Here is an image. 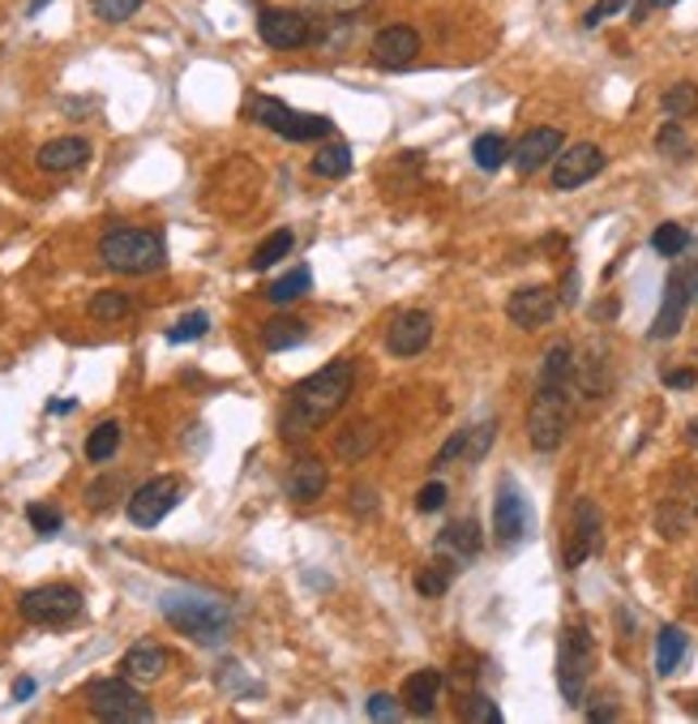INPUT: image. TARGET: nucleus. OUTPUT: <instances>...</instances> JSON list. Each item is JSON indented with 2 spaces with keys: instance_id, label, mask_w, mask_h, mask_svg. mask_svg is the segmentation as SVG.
<instances>
[{
  "instance_id": "7c9ffc66",
  "label": "nucleus",
  "mask_w": 698,
  "mask_h": 724,
  "mask_svg": "<svg viewBox=\"0 0 698 724\" xmlns=\"http://www.w3.org/2000/svg\"><path fill=\"white\" fill-rule=\"evenodd\" d=\"M291 245H296V236L287 232V227H279V232H271L258 249H253V258H249V266L253 271H271V266H279L283 258L291 253Z\"/></svg>"
},
{
  "instance_id": "393cba45",
  "label": "nucleus",
  "mask_w": 698,
  "mask_h": 724,
  "mask_svg": "<svg viewBox=\"0 0 698 724\" xmlns=\"http://www.w3.org/2000/svg\"><path fill=\"white\" fill-rule=\"evenodd\" d=\"M373 446H377V425H369V421H351L348 429H339V437H335V454L344 463L364 459Z\"/></svg>"
},
{
  "instance_id": "09e8293b",
  "label": "nucleus",
  "mask_w": 698,
  "mask_h": 724,
  "mask_svg": "<svg viewBox=\"0 0 698 724\" xmlns=\"http://www.w3.org/2000/svg\"><path fill=\"white\" fill-rule=\"evenodd\" d=\"M669 4H677V0H634L630 17H634V22H647V13H651V9H669Z\"/></svg>"
},
{
  "instance_id": "6e6d98bb",
  "label": "nucleus",
  "mask_w": 698,
  "mask_h": 724,
  "mask_svg": "<svg viewBox=\"0 0 698 724\" xmlns=\"http://www.w3.org/2000/svg\"><path fill=\"white\" fill-rule=\"evenodd\" d=\"M695 712H698V703H695Z\"/></svg>"
},
{
  "instance_id": "412c9836",
  "label": "nucleus",
  "mask_w": 698,
  "mask_h": 724,
  "mask_svg": "<svg viewBox=\"0 0 698 724\" xmlns=\"http://www.w3.org/2000/svg\"><path fill=\"white\" fill-rule=\"evenodd\" d=\"M167 664H172V652L159 648V644H134L129 652L121 656V673L129 682H159L167 673Z\"/></svg>"
},
{
  "instance_id": "0eeeda50",
  "label": "nucleus",
  "mask_w": 698,
  "mask_h": 724,
  "mask_svg": "<svg viewBox=\"0 0 698 724\" xmlns=\"http://www.w3.org/2000/svg\"><path fill=\"white\" fill-rule=\"evenodd\" d=\"M591 664H596V644H591L587 626H565L558 644V686L565 703H574V708L583 703Z\"/></svg>"
},
{
  "instance_id": "ddd939ff",
  "label": "nucleus",
  "mask_w": 698,
  "mask_h": 724,
  "mask_svg": "<svg viewBox=\"0 0 698 724\" xmlns=\"http://www.w3.org/2000/svg\"><path fill=\"white\" fill-rule=\"evenodd\" d=\"M604 540V519L600 507L591 498H578L574 502V519H570V540H565V571H578Z\"/></svg>"
},
{
  "instance_id": "8fccbe9b",
  "label": "nucleus",
  "mask_w": 698,
  "mask_h": 724,
  "mask_svg": "<svg viewBox=\"0 0 698 724\" xmlns=\"http://www.w3.org/2000/svg\"><path fill=\"white\" fill-rule=\"evenodd\" d=\"M30 695H35V677H17V682H13V699L26 703Z\"/></svg>"
},
{
  "instance_id": "2f4dec72",
  "label": "nucleus",
  "mask_w": 698,
  "mask_h": 724,
  "mask_svg": "<svg viewBox=\"0 0 698 724\" xmlns=\"http://www.w3.org/2000/svg\"><path fill=\"white\" fill-rule=\"evenodd\" d=\"M472 159H476L481 172H497L501 163H510V142H506L501 134H481V138L472 142Z\"/></svg>"
},
{
  "instance_id": "f257e3e1",
  "label": "nucleus",
  "mask_w": 698,
  "mask_h": 724,
  "mask_svg": "<svg viewBox=\"0 0 698 724\" xmlns=\"http://www.w3.org/2000/svg\"><path fill=\"white\" fill-rule=\"evenodd\" d=\"M351 386H356V364L351 361H331L326 369L309 373L304 382H296L287 390L279 416L283 441H300V437L317 434L344 403H348Z\"/></svg>"
},
{
  "instance_id": "7ed1b4c3",
  "label": "nucleus",
  "mask_w": 698,
  "mask_h": 724,
  "mask_svg": "<svg viewBox=\"0 0 698 724\" xmlns=\"http://www.w3.org/2000/svg\"><path fill=\"white\" fill-rule=\"evenodd\" d=\"M99 258L116 275H154L167 266V245L150 227H112L99 240Z\"/></svg>"
},
{
  "instance_id": "58836bf2",
  "label": "nucleus",
  "mask_w": 698,
  "mask_h": 724,
  "mask_svg": "<svg viewBox=\"0 0 698 724\" xmlns=\"http://www.w3.org/2000/svg\"><path fill=\"white\" fill-rule=\"evenodd\" d=\"M26 519H30V527H35L39 536H57V532L65 527V514L57 507H43V502H30V507H26Z\"/></svg>"
},
{
  "instance_id": "c03bdc74",
  "label": "nucleus",
  "mask_w": 698,
  "mask_h": 724,
  "mask_svg": "<svg viewBox=\"0 0 698 724\" xmlns=\"http://www.w3.org/2000/svg\"><path fill=\"white\" fill-rule=\"evenodd\" d=\"M441 507H446V485H441V480H428L416 494V510L420 514H433V510H441Z\"/></svg>"
},
{
  "instance_id": "6ab92c4d",
  "label": "nucleus",
  "mask_w": 698,
  "mask_h": 724,
  "mask_svg": "<svg viewBox=\"0 0 698 724\" xmlns=\"http://www.w3.org/2000/svg\"><path fill=\"white\" fill-rule=\"evenodd\" d=\"M326 480H331L326 463H322L317 454H300V459L291 463V472H287L283 489H287V498H291V502L309 507V502H317V498L326 494Z\"/></svg>"
},
{
  "instance_id": "2eb2a0df",
  "label": "nucleus",
  "mask_w": 698,
  "mask_h": 724,
  "mask_svg": "<svg viewBox=\"0 0 698 724\" xmlns=\"http://www.w3.org/2000/svg\"><path fill=\"white\" fill-rule=\"evenodd\" d=\"M420 57V30L416 26H382L369 43V61L377 70H408Z\"/></svg>"
},
{
  "instance_id": "5701e85b",
  "label": "nucleus",
  "mask_w": 698,
  "mask_h": 724,
  "mask_svg": "<svg viewBox=\"0 0 698 724\" xmlns=\"http://www.w3.org/2000/svg\"><path fill=\"white\" fill-rule=\"evenodd\" d=\"M309 339V322L300 317H271L262 326V348L266 352H287V348H300Z\"/></svg>"
},
{
  "instance_id": "f3484780",
  "label": "nucleus",
  "mask_w": 698,
  "mask_h": 724,
  "mask_svg": "<svg viewBox=\"0 0 698 724\" xmlns=\"http://www.w3.org/2000/svg\"><path fill=\"white\" fill-rule=\"evenodd\" d=\"M561 150V129H532V134H523L519 142L510 146V163H514V172L519 176H536L549 159H558Z\"/></svg>"
},
{
  "instance_id": "a211bd4d",
  "label": "nucleus",
  "mask_w": 698,
  "mask_h": 724,
  "mask_svg": "<svg viewBox=\"0 0 698 724\" xmlns=\"http://www.w3.org/2000/svg\"><path fill=\"white\" fill-rule=\"evenodd\" d=\"M428 339H433V313L408 309V313H399V317L390 322L386 348H390L395 357H420V352L428 348Z\"/></svg>"
},
{
  "instance_id": "72a5a7b5",
  "label": "nucleus",
  "mask_w": 698,
  "mask_h": 724,
  "mask_svg": "<svg viewBox=\"0 0 698 724\" xmlns=\"http://www.w3.org/2000/svg\"><path fill=\"white\" fill-rule=\"evenodd\" d=\"M134 313V300L125 291H95L90 296V317L95 322H121Z\"/></svg>"
},
{
  "instance_id": "4be33fe9",
  "label": "nucleus",
  "mask_w": 698,
  "mask_h": 724,
  "mask_svg": "<svg viewBox=\"0 0 698 724\" xmlns=\"http://www.w3.org/2000/svg\"><path fill=\"white\" fill-rule=\"evenodd\" d=\"M437 699H441V673L437 669H416L408 682H403V708L412 716H433L437 712Z\"/></svg>"
},
{
  "instance_id": "a18cd8bd",
  "label": "nucleus",
  "mask_w": 698,
  "mask_h": 724,
  "mask_svg": "<svg viewBox=\"0 0 698 724\" xmlns=\"http://www.w3.org/2000/svg\"><path fill=\"white\" fill-rule=\"evenodd\" d=\"M369 716H373V721H399L403 708H399L390 695H373V699H369Z\"/></svg>"
},
{
  "instance_id": "a19ab883",
  "label": "nucleus",
  "mask_w": 698,
  "mask_h": 724,
  "mask_svg": "<svg viewBox=\"0 0 698 724\" xmlns=\"http://www.w3.org/2000/svg\"><path fill=\"white\" fill-rule=\"evenodd\" d=\"M454 579V566H446V562H437L433 571H420L416 575V591L420 596H441L446 587Z\"/></svg>"
},
{
  "instance_id": "20e7f679",
  "label": "nucleus",
  "mask_w": 698,
  "mask_h": 724,
  "mask_svg": "<svg viewBox=\"0 0 698 724\" xmlns=\"http://www.w3.org/2000/svg\"><path fill=\"white\" fill-rule=\"evenodd\" d=\"M249 121L262 125V129H271V134H279V138H287V142H322V138L335 134V121H331V116L296 112V108H287L283 99H275V95H258V99H249Z\"/></svg>"
},
{
  "instance_id": "9d476101",
  "label": "nucleus",
  "mask_w": 698,
  "mask_h": 724,
  "mask_svg": "<svg viewBox=\"0 0 698 724\" xmlns=\"http://www.w3.org/2000/svg\"><path fill=\"white\" fill-rule=\"evenodd\" d=\"M180 498H185V485L176 480V476H150L146 485H138L134 494H129V523H138V527H159L172 510L180 507Z\"/></svg>"
},
{
  "instance_id": "423d86ee",
  "label": "nucleus",
  "mask_w": 698,
  "mask_h": 724,
  "mask_svg": "<svg viewBox=\"0 0 698 724\" xmlns=\"http://www.w3.org/2000/svg\"><path fill=\"white\" fill-rule=\"evenodd\" d=\"M565 429H570V386H558V382H540L536 386V399L527 408V441L549 454L565 441Z\"/></svg>"
},
{
  "instance_id": "ea45409f",
  "label": "nucleus",
  "mask_w": 698,
  "mask_h": 724,
  "mask_svg": "<svg viewBox=\"0 0 698 724\" xmlns=\"http://www.w3.org/2000/svg\"><path fill=\"white\" fill-rule=\"evenodd\" d=\"M141 4H146V0H95V17L116 26V22H129Z\"/></svg>"
},
{
  "instance_id": "c756f323",
  "label": "nucleus",
  "mask_w": 698,
  "mask_h": 724,
  "mask_svg": "<svg viewBox=\"0 0 698 724\" xmlns=\"http://www.w3.org/2000/svg\"><path fill=\"white\" fill-rule=\"evenodd\" d=\"M313 176H326V180H344L351 172V150L344 142H331V146H322L317 154H313Z\"/></svg>"
},
{
  "instance_id": "dca6fc26",
  "label": "nucleus",
  "mask_w": 698,
  "mask_h": 724,
  "mask_svg": "<svg viewBox=\"0 0 698 724\" xmlns=\"http://www.w3.org/2000/svg\"><path fill=\"white\" fill-rule=\"evenodd\" d=\"M561 296L553 288H519L510 300H506V313H510V322L519 326V330H540V326H549L553 322V313H558Z\"/></svg>"
},
{
  "instance_id": "39448f33",
  "label": "nucleus",
  "mask_w": 698,
  "mask_h": 724,
  "mask_svg": "<svg viewBox=\"0 0 698 724\" xmlns=\"http://www.w3.org/2000/svg\"><path fill=\"white\" fill-rule=\"evenodd\" d=\"M86 708H90V716H99V721H108V724L154 721V708L146 703V695H141L125 673H121V677H99V682H90V686H86Z\"/></svg>"
},
{
  "instance_id": "3c124183",
  "label": "nucleus",
  "mask_w": 698,
  "mask_h": 724,
  "mask_svg": "<svg viewBox=\"0 0 698 724\" xmlns=\"http://www.w3.org/2000/svg\"><path fill=\"white\" fill-rule=\"evenodd\" d=\"M587 716H591V721H618V708H591Z\"/></svg>"
},
{
  "instance_id": "1a4fd4ad",
  "label": "nucleus",
  "mask_w": 698,
  "mask_h": 724,
  "mask_svg": "<svg viewBox=\"0 0 698 724\" xmlns=\"http://www.w3.org/2000/svg\"><path fill=\"white\" fill-rule=\"evenodd\" d=\"M536 527V514L527 507L523 489L514 480H501L497 485V502H493V536L501 549H519Z\"/></svg>"
},
{
  "instance_id": "b1692460",
  "label": "nucleus",
  "mask_w": 698,
  "mask_h": 724,
  "mask_svg": "<svg viewBox=\"0 0 698 724\" xmlns=\"http://www.w3.org/2000/svg\"><path fill=\"white\" fill-rule=\"evenodd\" d=\"M686 652H690L686 631H682V626H664L660 639H656V673H660V677H673L677 664L686 660Z\"/></svg>"
},
{
  "instance_id": "de8ad7c7",
  "label": "nucleus",
  "mask_w": 698,
  "mask_h": 724,
  "mask_svg": "<svg viewBox=\"0 0 698 724\" xmlns=\"http://www.w3.org/2000/svg\"><path fill=\"white\" fill-rule=\"evenodd\" d=\"M351 510H356V514H373V510H377L373 489H360V485H356V489H351Z\"/></svg>"
},
{
  "instance_id": "f8f14e48",
  "label": "nucleus",
  "mask_w": 698,
  "mask_h": 724,
  "mask_svg": "<svg viewBox=\"0 0 698 724\" xmlns=\"http://www.w3.org/2000/svg\"><path fill=\"white\" fill-rule=\"evenodd\" d=\"M695 300H698V279L686 275V271H673L669 284H664V304H660V313L651 322V339H673L686 326V313H690Z\"/></svg>"
},
{
  "instance_id": "aec40b11",
  "label": "nucleus",
  "mask_w": 698,
  "mask_h": 724,
  "mask_svg": "<svg viewBox=\"0 0 698 724\" xmlns=\"http://www.w3.org/2000/svg\"><path fill=\"white\" fill-rule=\"evenodd\" d=\"M86 159H90V142L86 138H52V142L39 146V154H35L39 172H52V176L82 167Z\"/></svg>"
},
{
  "instance_id": "473e14b6",
  "label": "nucleus",
  "mask_w": 698,
  "mask_h": 724,
  "mask_svg": "<svg viewBox=\"0 0 698 724\" xmlns=\"http://www.w3.org/2000/svg\"><path fill=\"white\" fill-rule=\"evenodd\" d=\"M660 108L669 112V121H686V116H695L698 112V86L695 82H677V86H669V90H664V99H660Z\"/></svg>"
},
{
  "instance_id": "c9c22d12",
  "label": "nucleus",
  "mask_w": 698,
  "mask_h": 724,
  "mask_svg": "<svg viewBox=\"0 0 698 724\" xmlns=\"http://www.w3.org/2000/svg\"><path fill=\"white\" fill-rule=\"evenodd\" d=\"M207 330H210V313L198 309V313H185V317L167 330V344H194V339H202Z\"/></svg>"
},
{
  "instance_id": "e433bc0d",
  "label": "nucleus",
  "mask_w": 698,
  "mask_h": 724,
  "mask_svg": "<svg viewBox=\"0 0 698 724\" xmlns=\"http://www.w3.org/2000/svg\"><path fill=\"white\" fill-rule=\"evenodd\" d=\"M656 146H660V154H669V159H686V154H690V138H686L682 121H669V125L656 134Z\"/></svg>"
},
{
  "instance_id": "c85d7f7f",
  "label": "nucleus",
  "mask_w": 698,
  "mask_h": 724,
  "mask_svg": "<svg viewBox=\"0 0 698 724\" xmlns=\"http://www.w3.org/2000/svg\"><path fill=\"white\" fill-rule=\"evenodd\" d=\"M574 369H578V361H574V348L561 339V344H553V348L545 352V364H540V382L574 386Z\"/></svg>"
},
{
  "instance_id": "5fc2aeb1",
  "label": "nucleus",
  "mask_w": 698,
  "mask_h": 724,
  "mask_svg": "<svg viewBox=\"0 0 698 724\" xmlns=\"http://www.w3.org/2000/svg\"><path fill=\"white\" fill-rule=\"evenodd\" d=\"M48 412H61V416H65V412H73V399H65V403H48Z\"/></svg>"
},
{
  "instance_id": "864d4df0",
  "label": "nucleus",
  "mask_w": 698,
  "mask_h": 724,
  "mask_svg": "<svg viewBox=\"0 0 698 724\" xmlns=\"http://www.w3.org/2000/svg\"><path fill=\"white\" fill-rule=\"evenodd\" d=\"M686 441H690V446L698 450V416L690 421V425H686Z\"/></svg>"
},
{
  "instance_id": "cd10ccee",
  "label": "nucleus",
  "mask_w": 698,
  "mask_h": 724,
  "mask_svg": "<svg viewBox=\"0 0 698 724\" xmlns=\"http://www.w3.org/2000/svg\"><path fill=\"white\" fill-rule=\"evenodd\" d=\"M121 437H125L121 421H99V425L90 429V437H86V459H90V463H108V459L121 450Z\"/></svg>"
},
{
  "instance_id": "f704fd0d",
  "label": "nucleus",
  "mask_w": 698,
  "mask_h": 724,
  "mask_svg": "<svg viewBox=\"0 0 698 724\" xmlns=\"http://www.w3.org/2000/svg\"><path fill=\"white\" fill-rule=\"evenodd\" d=\"M686 245H690L686 223H660V227L651 232V249H656L660 258H677V253H686Z\"/></svg>"
},
{
  "instance_id": "9b49d317",
  "label": "nucleus",
  "mask_w": 698,
  "mask_h": 724,
  "mask_svg": "<svg viewBox=\"0 0 698 724\" xmlns=\"http://www.w3.org/2000/svg\"><path fill=\"white\" fill-rule=\"evenodd\" d=\"M258 35L262 43L279 48V52H296V48H309L317 39L313 30V17L296 13V9H262L258 13Z\"/></svg>"
},
{
  "instance_id": "a878e982",
  "label": "nucleus",
  "mask_w": 698,
  "mask_h": 724,
  "mask_svg": "<svg viewBox=\"0 0 698 724\" xmlns=\"http://www.w3.org/2000/svg\"><path fill=\"white\" fill-rule=\"evenodd\" d=\"M437 549L441 553H454V558H476L481 553V527L472 523V519H463V523H450L441 536H437Z\"/></svg>"
},
{
  "instance_id": "bb28decb",
  "label": "nucleus",
  "mask_w": 698,
  "mask_h": 724,
  "mask_svg": "<svg viewBox=\"0 0 698 724\" xmlns=\"http://www.w3.org/2000/svg\"><path fill=\"white\" fill-rule=\"evenodd\" d=\"M313 291V271L309 266H291L287 275H279L271 288H266V300L271 304H291V300H300V296H309Z\"/></svg>"
},
{
  "instance_id": "4c0bfd02",
  "label": "nucleus",
  "mask_w": 698,
  "mask_h": 724,
  "mask_svg": "<svg viewBox=\"0 0 698 724\" xmlns=\"http://www.w3.org/2000/svg\"><path fill=\"white\" fill-rule=\"evenodd\" d=\"M463 721L468 724H501V708L489 695H468L463 699Z\"/></svg>"
},
{
  "instance_id": "f03ea898",
  "label": "nucleus",
  "mask_w": 698,
  "mask_h": 724,
  "mask_svg": "<svg viewBox=\"0 0 698 724\" xmlns=\"http://www.w3.org/2000/svg\"><path fill=\"white\" fill-rule=\"evenodd\" d=\"M159 609H163V617H167L172 631L189 635V639L202 644V648H219V644L232 635V609H227L223 600H214V596L167 591V596L159 600Z\"/></svg>"
},
{
  "instance_id": "79ce46f5",
  "label": "nucleus",
  "mask_w": 698,
  "mask_h": 724,
  "mask_svg": "<svg viewBox=\"0 0 698 724\" xmlns=\"http://www.w3.org/2000/svg\"><path fill=\"white\" fill-rule=\"evenodd\" d=\"M493 421H485V425H476V429H468V446H463V463H481L485 459V450H489L493 441Z\"/></svg>"
},
{
  "instance_id": "49530a36",
  "label": "nucleus",
  "mask_w": 698,
  "mask_h": 724,
  "mask_svg": "<svg viewBox=\"0 0 698 724\" xmlns=\"http://www.w3.org/2000/svg\"><path fill=\"white\" fill-rule=\"evenodd\" d=\"M695 382H698L695 369H669V373H664V386H669V390H690Z\"/></svg>"
},
{
  "instance_id": "6e6552de",
  "label": "nucleus",
  "mask_w": 698,
  "mask_h": 724,
  "mask_svg": "<svg viewBox=\"0 0 698 724\" xmlns=\"http://www.w3.org/2000/svg\"><path fill=\"white\" fill-rule=\"evenodd\" d=\"M17 613L35 626H65L82 613V591L73 583H43V587H30L22 591L17 600Z\"/></svg>"
},
{
  "instance_id": "4468645a",
  "label": "nucleus",
  "mask_w": 698,
  "mask_h": 724,
  "mask_svg": "<svg viewBox=\"0 0 698 724\" xmlns=\"http://www.w3.org/2000/svg\"><path fill=\"white\" fill-rule=\"evenodd\" d=\"M604 172V150L591 142H578L570 150H558L553 159V189L570 194V189H583L587 180H596Z\"/></svg>"
},
{
  "instance_id": "37998d69",
  "label": "nucleus",
  "mask_w": 698,
  "mask_h": 724,
  "mask_svg": "<svg viewBox=\"0 0 698 724\" xmlns=\"http://www.w3.org/2000/svg\"><path fill=\"white\" fill-rule=\"evenodd\" d=\"M626 4H630V0H596V4H591V9L583 13V26H587V30H596L600 22H609L613 13H622Z\"/></svg>"
},
{
  "instance_id": "603ef678",
  "label": "nucleus",
  "mask_w": 698,
  "mask_h": 724,
  "mask_svg": "<svg viewBox=\"0 0 698 724\" xmlns=\"http://www.w3.org/2000/svg\"><path fill=\"white\" fill-rule=\"evenodd\" d=\"M48 4H52V0H30V4H26V17H39Z\"/></svg>"
}]
</instances>
